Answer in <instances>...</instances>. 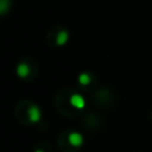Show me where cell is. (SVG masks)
I'll list each match as a JSON object with an SVG mask.
<instances>
[{"label": "cell", "instance_id": "3", "mask_svg": "<svg viewBox=\"0 0 152 152\" xmlns=\"http://www.w3.org/2000/svg\"><path fill=\"white\" fill-rule=\"evenodd\" d=\"M56 34L53 37L55 39V45H63L68 40V32L64 28H55Z\"/></svg>", "mask_w": 152, "mask_h": 152}, {"label": "cell", "instance_id": "6", "mask_svg": "<svg viewBox=\"0 0 152 152\" xmlns=\"http://www.w3.org/2000/svg\"><path fill=\"white\" fill-rule=\"evenodd\" d=\"M10 2V0H0V14H4L8 11Z\"/></svg>", "mask_w": 152, "mask_h": 152}, {"label": "cell", "instance_id": "5", "mask_svg": "<svg viewBox=\"0 0 152 152\" xmlns=\"http://www.w3.org/2000/svg\"><path fill=\"white\" fill-rule=\"evenodd\" d=\"M70 104H71L72 107L77 108V109H82V108L84 107L86 102H84V99H83L81 95L74 94V95L70 97Z\"/></svg>", "mask_w": 152, "mask_h": 152}, {"label": "cell", "instance_id": "1", "mask_svg": "<svg viewBox=\"0 0 152 152\" xmlns=\"http://www.w3.org/2000/svg\"><path fill=\"white\" fill-rule=\"evenodd\" d=\"M27 118H28V121L32 122V124H36L42 118V112L39 109V107H37L36 104H30L28 109H27Z\"/></svg>", "mask_w": 152, "mask_h": 152}, {"label": "cell", "instance_id": "7", "mask_svg": "<svg viewBox=\"0 0 152 152\" xmlns=\"http://www.w3.org/2000/svg\"><path fill=\"white\" fill-rule=\"evenodd\" d=\"M89 82H90V76H89L88 74H82V75L80 76V83H81V84L86 86V84H88Z\"/></svg>", "mask_w": 152, "mask_h": 152}, {"label": "cell", "instance_id": "4", "mask_svg": "<svg viewBox=\"0 0 152 152\" xmlns=\"http://www.w3.org/2000/svg\"><path fill=\"white\" fill-rule=\"evenodd\" d=\"M18 75H19L21 78H28V76L33 75V74H32V70H31L30 65L26 63V61L21 62V63L18 65Z\"/></svg>", "mask_w": 152, "mask_h": 152}, {"label": "cell", "instance_id": "8", "mask_svg": "<svg viewBox=\"0 0 152 152\" xmlns=\"http://www.w3.org/2000/svg\"><path fill=\"white\" fill-rule=\"evenodd\" d=\"M34 152H44V150H42V148H37V150H34Z\"/></svg>", "mask_w": 152, "mask_h": 152}, {"label": "cell", "instance_id": "2", "mask_svg": "<svg viewBox=\"0 0 152 152\" xmlns=\"http://www.w3.org/2000/svg\"><path fill=\"white\" fill-rule=\"evenodd\" d=\"M68 141H69V144L71 146L80 147V146L83 145V141L84 140H83V135L81 133H78V132H71L68 135Z\"/></svg>", "mask_w": 152, "mask_h": 152}]
</instances>
